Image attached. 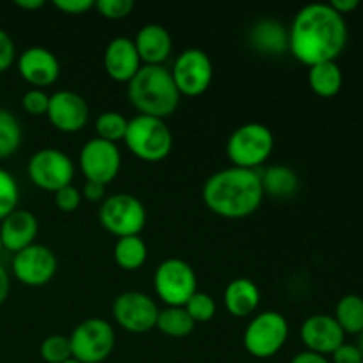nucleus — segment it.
<instances>
[{"label": "nucleus", "mask_w": 363, "mask_h": 363, "mask_svg": "<svg viewBox=\"0 0 363 363\" xmlns=\"http://www.w3.org/2000/svg\"><path fill=\"white\" fill-rule=\"evenodd\" d=\"M38 234L39 222L34 213L28 209L18 208L0 222V240H2L4 250L13 252V254L34 245Z\"/></svg>", "instance_id": "6ab92c4d"}, {"label": "nucleus", "mask_w": 363, "mask_h": 363, "mask_svg": "<svg viewBox=\"0 0 363 363\" xmlns=\"http://www.w3.org/2000/svg\"><path fill=\"white\" fill-rule=\"evenodd\" d=\"M142 66H163L172 53L170 32L160 23H147L133 39Z\"/></svg>", "instance_id": "aec40b11"}, {"label": "nucleus", "mask_w": 363, "mask_h": 363, "mask_svg": "<svg viewBox=\"0 0 363 363\" xmlns=\"http://www.w3.org/2000/svg\"><path fill=\"white\" fill-rule=\"evenodd\" d=\"M184 311L188 312V315H190L195 325H199V323H208L216 315V301L211 294L197 291L186 301Z\"/></svg>", "instance_id": "2f4dec72"}, {"label": "nucleus", "mask_w": 363, "mask_h": 363, "mask_svg": "<svg viewBox=\"0 0 363 363\" xmlns=\"http://www.w3.org/2000/svg\"><path fill=\"white\" fill-rule=\"evenodd\" d=\"M128 121L130 119H126L123 113L116 112V110L101 112L96 119V137L101 138V140L112 142V144L124 140Z\"/></svg>", "instance_id": "c85d7f7f"}, {"label": "nucleus", "mask_w": 363, "mask_h": 363, "mask_svg": "<svg viewBox=\"0 0 363 363\" xmlns=\"http://www.w3.org/2000/svg\"><path fill=\"white\" fill-rule=\"evenodd\" d=\"M82 197L87 202H103L106 199V186L99 183H92V181H85L84 188H82Z\"/></svg>", "instance_id": "58836bf2"}, {"label": "nucleus", "mask_w": 363, "mask_h": 363, "mask_svg": "<svg viewBox=\"0 0 363 363\" xmlns=\"http://www.w3.org/2000/svg\"><path fill=\"white\" fill-rule=\"evenodd\" d=\"M330 357H332L330 363H362L363 362V354L357 347V344H347V342H344L342 346L337 347Z\"/></svg>", "instance_id": "e433bc0d"}, {"label": "nucleus", "mask_w": 363, "mask_h": 363, "mask_svg": "<svg viewBox=\"0 0 363 363\" xmlns=\"http://www.w3.org/2000/svg\"><path fill=\"white\" fill-rule=\"evenodd\" d=\"M333 318L346 335H358L363 330V298L358 294L342 296L337 301Z\"/></svg>", "instance_id": "a878e982"}, {"label": "nucleus", "mask_w": 363, "mask_h": 363, "mask_svg": "<svg viewBox=\"0 0 363 363\" xmlns=\"http://www.w3.org/2000/svg\"><path fill=\"white\" fill-rule=\"evenodd\" d=\"M16 6L23 11H35L45 6V0H16Z\"/></svg>", "instance_id": "37998d69"}, {"label": "nucleus", "mask_w": 363, "mask_h": 363, "mask_svg": "<svg viewBox=\"0 0 363 363\" xmlns=\"http://www.w3.org/2000/svg\"><path fill=\"white\" fill-rule=\"evenodd\" d=\"M147 245L142 236L119 238L113 245V259L116 264L124 272H137L147 261Z\"/></svg>", "instance_id": "393cba45"}, {"label": "nucleus", "mask_w": 363, "mask_h": 363, "mask_svg": "<svg viewBox=\"0 0 363 363\" xmlns=\"http://www.w3.org/2000/svg\"><path fill=\"white\" fill-rule=\"evenodd\" d=\"M160 308L149 294L140 291L121 293L112 303L113 321L130 333H147L156 328Z\"/></svg>", "instance_id": "ddd939ff"}, {"label": "nucleus", "mask_w": 363, "mask_h": 363, "mask_svg": "<svg viewBox=\"0 0 363 363\" xmlns=\"http://www.w3.org/2000/svg\"><path fill=\"white\" fill-rule=\"evenodd\" d=\"M223 303L233 318H252L261 305V289L250 279H234L223 291Z\"/></svg>", "instance_id": "412c9836"}, {"label": "nucleus", "mask_w": 363, "mask_h": 363, "mask_svg": "<svg viewBox=\"0 0 363 363\" xmlns=\"http://www.w3.org/2000/svg\"><path fill=\"white\" fill-rule=\"evenodd\" d=\"M346 45V20L330 4H308L294 14L289 27V52L298 62L311 67L337 60Z\"/></svg>", "instance_id": "f257e3e1"}, {"label": "nucleus", "mask_w": 363, "mask_h": 363, "mask_svg": "<svg viewBox=\"0 0 363 363\" xmlns=\"http://www.w3.org/2000/svg\"><path fill=\"white\" fill-rule=\"evenodd\" d=\"M206 208L220 218L243 220L254 215L264 201L257 170L229 167L211 174L202 186Z\"/></svg>", "instance_id": "f03ea898"}, {"label": "nucleus", "mask_w": 363, "mask_h": 363, "mask_svg": "<svg viewBox=\"0 0 363 363\" xmlns=\"http://www.w3.org/2000/svg\"><path fill=\"white\" fill-rule=\"evenodd\" d=\"M53 201H55L57 209H60L62 213H73L80 208L84 197H82V191L74 184H69V186H64L59 191H55Z\"/></svg>", "instance_id": "f704fd0d"}, {"label": "nucleus", "mask_w": 363, "mask_h": 363, "mask_svg": "<svg viewBox=\"0 0 363 363\" xmlns=\"http://www.w3.org/2000/svg\"><path fill=\"white\" fill-rule=\"evenodd\" d=\"M195 323L184 311V307H167L160 311L158 319H156V328L167 337L172 339H183L188 337L195 330Z\"/></svg>", "instance_id": "bb28decb"}, {"label": "nucleus", "mask_w": 363, "mask_h": 363, "mask_svg": "<svg viewBox=\"0 0 363 363\" xmlns=\"http://www.w3.org/2000/svg\"><path fill=\"white\" fill-rule=\"evenodd\" d=\"M39 354L46 363H64L73 358V353H71V344L69 337L66 335H48L41 342V347H39Z\"/></svg>", "instance_id": "7c9ffc66"}, {"label": "nucleus", "mask_w": 363, "mask_h": 363, "mask_svg": "<svg viewBox=\"0 0 363 363\" xmlns=\"http://www.w3.org/2000/svg\"><path fill=\"white\" fill-rule=\"evenodd\" d=\"M261 174V184L264 197L279 199V201H286L296 195L298 188H300V179L298 174L294 172L291 167L287 165H272Z\"/></svg>", "instance_id": "5701e85b"}, {"label": "nucleus", "mask_w": 363, "mask_h": 363, "mask_svg": "<svg viewBox=\"0 0 363 363\" xmlns=\"http://www.w3.org/2000/svg\"><path fill=\"white\" fill-rule=\"evenodd\" d=\"M289 339V323L280 312L264 311L252 315L243 332V346L257 360L275 357Z\"/></svg>", "instance_id": "423d86ee"}, {"label": "nucleus", "mask_w": 363, "mask_h": 363, "mask_svg": "<svg viewBox=\"0 0 363 363\" xmlns=\"http://www.w3.org/2000/svg\"><path fill=\"white\" fill-rule=\"evenodd\" d=\"M344 84V74L337 60L315 64L308 67V85L319 98H333L340 92Z\"/></svg>", "instance_id": "b1692460"}, {"label": "nucleus", "mask_w": 363, "mask_h": 363, "mask_svg": "<svg viewBox=\"0 0 363 363\" xmlns=\"http://www.w3.org/2000/svg\"><path fill=\"white\" fill-rule=\"evenodd\" d=\"M53 7L64 14H85L87 11L94 9V0H55Z\"/></svg>", "instance_id": "4c0bfd02"}, {"label": "nucleus", "mask_w": 363, "mask_h": 363, "mask_svg": "<svg viewBox=\"0 0 363 363\" xmlns=\"http://www.w3.org/2000/svg\"><path fill=\"white\" fill-rule=\"evenodd\" d=\"M69 344L77 362L103 363L116 347V330L106 319H85L74 326L69 335Z\"/></svg>", "instance_id": "1a4fd4ad"}, {"label": "nucleus", "mask_w": 363, "mask_h": 363, "mask_svg": "<svg viewBox=\"0 0 363 363\" xmlns=\"http://www.w3.org/2000/svg\"><path fill=\"white\" fill-rule=\"evenodd\" d=\"M362 363H363V362H362Z\"/></svg>", "instance_id": "de8ad7c7"}, {"label": "nucleus", "mask_w": 363, "mask_h": 363, "mask_svg": "<svg viewBox=\"0 0 363 363\" xmlns=\"http://www.w3.org/2000/svg\"><path fill=\"white\" fill-rule=\"evenodd\" d=\"M48 103L50 96L43 89H28L21 96V108L25 110V113H28L32 117L46 116V112H48Z\"/></svg>", "instance_id": "72a5a7b5"}, {"label": "nucleus", "mask_w": 363, "mask_h": 363, "mask_svg": "<svg viewBox=\"0 0 363 363\" xmlns=\"http://www.w3.org/2000/svg\"><path fill=\"white\" fill-rule=\"evenodd\" d=\"M16 46L13 38L4 28H0V73H6L16 62Z\"/></svg>", "instance_id": "c9c22d12"}, {"label": "nucleus", "mask_w": 363, "mask_h": 363, "mask_svg": "<svg viewBox=\"0 0 363 363\" xmlns=\"http://www.w3.org/2000/svg\"><path fill=\"white\" fill-rule=\"evenodd\" d=\"M23 140L20 121L9 110L0 108V160H7L20 149Z\"/></svg>", "instance_id": "cd10ccee"}, {"label": "nucleus", "mask_w": 363, "mask_h": 363, "mask_svg": "<svg viewBox=\"0 0 363 363\" xmlns=\"http://www.w3.org/2000/svg\"><path fill=\"white\" fill-rule=\"evenodd\" d=\"M250 45L266 57H279L289 52V28L277 20H259L250 28Z\"/></svg>", "instance_id": "4be33fe9"}, {"label": "nucleus", "mask_w": 363, "mask_h": 363, "mask_svg": "<svg viewBox=\"0 0 363 363\" xmlns=\"http://www.w3.org/2000/svg\"><path fill=\"white\" fill-rule=\"evenodd\" d=\"M103 67L113 82L128 84L142 67V60L135 48L133 39L124 38V35L110 39L103 53Z\"/></svg>", "instance_id": "a211bd4d"}, {"label": "nucleus", "mask_w": 363, "mask_h": 363, "mask_svg": "<svg viewBox=\"0 0 363 363\" xmlns=\"http://www.w3.org/2000/svg\"><path fill=\"white\" fill-rule=\"evenodd\" d=\"M2 252H4V245H2V240H0V255H2Z\"/></svg>", "instance_id": "49530a36"}, {"label": "nucleus", "mask_w": 363, "mask_h": 363, "mask_svg": "<svg viewBox=\"0 0 363 363\" xmlns=\"http://www.w3.org/2000/svg\"><path fill=\"white\" fill-rule=\"evenodd\" d=\"M300 339L307 351L318 354H332L339 346L346 342V333L339 326L333 315L314 314L303 321L300 328Z\"/></svg>", "instance_id": "f3484780"}, {"label": "nucleus", "mask_w": 363, "mask_h": 363, "mask_svg": "<svg viewBox=\"0 0 363 363\" xmlns=\"http://www.w3.org/2000/svg\"><path fill=\"white\" fill-rule=\"evenodd\" d=\"M213 69L211 57L201 48H188L176 57L170 69L177 92L184 98H199L211 87Z\"/></svg>", "instance_id": "9b49d317"}, {"label": "nucleus", "mask_w": 363, "mask_h": 363, "mask_svg": "<svg viewBox=\"0 0 363 363\" xmlns=\"http://www.w3.org/2000/svg\"><path fill=\"white\" fill-rule=\"evenodd\" d=\"M78 165L85 181L106 186L119 176L121 167H123V155L117 144L94 137L82 145Z\"/></svg>", "instance_id": "f8f14e48"}, {"label": "nucleus", "mask_w": 363, "mask_h": 363, "mask_svg": "<svg viewBox=\"0 0 363 363\" xmlns=\"http://www.w3.org/2000/svg\"><path fill=\"white\" fill-rule=\"evenodd\" d=\"M27 174L35 188L55 194L60 188L73 184L74 163L60 149L45 147L28 158Z\"/></svg>", "instance_id": "9d476101"}, {"label": "nucleus", "mask_w": 363, "mask_h": 363, "mask_svg": "<svg viewBox=\"0 0 363 363\" xmlns=\"http://www.w3.org/2000/svg\"><path fill=\"white\" fill-rule=\"evenodd\" d=\"M128 151L145 163H160L169 158L174 147V137L163 119L149 116H135L128 121L124 135Z\"/></svg>", "instance_id": "20e7f679"}, {"label": "nucleus", "mask_w": 363, "mask_h": 363, "mask_svg": "<svg viewBox=\"0 0 363 363\" xmlns=\"http://www.w3.org/2000/svg\"><path fill=\"white\" fill-rule=\"evenodd\" d=\"M289 363H330L328 357L325 354H318V353H312V351H300L298 354H294L293 360Z\"/></svg>", "instance_id": "ea45409f"}, {"label": "nucleus", "mask_w": 363, "mask_h": 363, "mask_svg": "<svg viewBox=\"0 0 363 363\" xmlns=\"http://www.w3.org/2000/svg\"><path fill=\"white\" fill-rule=\"evenodd\" d=\"M57 266V255L45 245L34 243L13 255L11 272L23 286L43 287L52 282Z\"/></svg>", "instance_id": "4468645a"}, {"label": "nucleus", "mask_w": 363, "mask_h": 363, "mask_svg": "<svg viewBox=\"0 0 363 363\" xmlns=\"http://www.w3.org/2000/svg\"><path fill=\"white\" fill-rule=\"evenodd\" d=\"M333 11L340 14V16H346V14H351L354 9H358L360 2L358 0H332L330 2Z\"/></svg>", "instance_id": "a19ab883"}, {"label": "nucleus", "mask_w": 363, "mask_h": 363, "mask_svg": "<svg viewBox=\"0 0 363 363\" xmlns=\"http://www.w3.org/2000/svg\"><path fill=\"white\" fill-rule=\"evenodd\" d=\"M11 293V277L7 273V269L0 264V305L6 303V300L9 298Z\"/></svg>", "instance_id": "79ce46f5"}, {"label": "nucleus", "mask_w": 363, "mask_h": 363, "mask_svg": "<svg viewBox=\"0 0 363 363\" xmlns=\"http://www.w3.org/2000/svg\"><path fill=\"white\" fill-rule=\"evenodd\" d=\"M155 293L167 307H184L197 293V273L179 257L162 261L152 277Z\"/></svg>", "instance_id": "6e6552de"}, {"label": "nucleus", "mask_w": 363, "mask_h": 363, "mask_svg": "<svg viewBox=\"0 0 363 363\" xmlns=\"http://www.w3.org/2000/svg\"><path fill=\"white\" fill-rule=\"evenodd\" d=\"M128 98L138 116L163 121L176 112L181 101L170 69L165 66H142L128 82Z\"/></svg>", "instance_id": "7ed1b4c3"}, {"label": "nucleus", "mask_w": 363, "mask_h": 363, "mask_svg": "<svg viewBox=\"0 0 363 363\" xmlns=\"http://www.w3.org/2000/svg\"><path fill=\"white\" fill-rule=\"evenodd\" d=\"M20 77L30 89H43L55 84L60 77V62L53 52L43 46H30L16 57Z\"/></svg>", "instance_id": "dca6fc26"}, {"label": "nucleus", "mask_w": 363, "mask_h": 363, "mask_svg": "<svg viewBox=\"0 0 363 363\" xmlns=\"http://www.w3.org/2000/svg\"><path fill=\"white\" fill-rule=\"evenodd\" d=\"M89 105L82 94L74 91H57L50 96L48 117L50 124L60 133H78L89 123Z\"/></svg>", "instance_id": "2eb2a0df"}, {"label": "nucleus", "mask_w": 363, "mask_h": 363, "mask_svg": "<svg viewBox=\"0 0 363 363\" xmlns=\"http://www.w3.org/2000/svg\"><path fill=\"white\" fill-rule=\"evenodd\" d=\"M64 363H80V362H77V360H74V358H71V360H67V362H64Z\"/></svg>", "instance_id": "a18cd8bd"}, {"label": "nucleus", "mask_w": 363, "mask_h": 363, "mask_svg": "<svg viewBox=\"0 0 363 363\" xmlns=\"http://www.w3.org/2000/svg\"><path fill=\"white\" fill-rule=\"evenodd\" d=\"M98 218L103 229L119 240L126 236H140L147 223V211L135 195L113 194L101 202Z\"/></svg>", "instance_id": "0eeeda50"}, {"label": "nucleus", "mask_w": 363, "mask_h": 363, "mask_svg": "<svg viewBox=\"0 0 363 363\" xmlns=\"http://www.w3.org/2000/svg\"><path fill=\"white\" fill-rule=\"evenodd\" d=\"M357 347L360 350V353L363 354V330L358 333V340H357Z\"/></svg>", "instance_id": "c03bdc74"}, {"label": "nucleus", "mask_w": 363, "mask_h": 363, "mask_svg": "<svg viewBox=\"0 0 363 363\" xmlns=\"http://www.w3.org/2000/svg\"><path fill=\"white\" fill-rule=\"evenodd\" d=\"M133 0H98L94 2V9L106 20H123L133 11Z\"/></svg>", "instance_id": "473e14b6"}, {"label": "nucleus", "mask_w": 363, "mask_h": 363, "mask_svg": "<svg viewBox=\"0 0 363 363\" xmlns=\"http://www.w3.org/2000/svg\"><path fill=\"white\" fill-rule=\"evenodd\" d=\"M20 186L11 172L0 167V222L18 209Z\"/></svg>", "instance_id": "c756f323"}, {"label": "nucleus", "mask_w": 363, "mask_h": 363, "mask_svg": "<svg viewBox=\"0 0 363 363\" xmlns=\"http://www.w3.org/2000/svg\"><path fill=\"white\" fill-rule=\"evenodd\" d=\"M275 149L273 131L262 123H245L230 133L225 152L233 167L257 170L264 165Z\"/></svg>", "instance_id": "39448f33"}]
</instances>
